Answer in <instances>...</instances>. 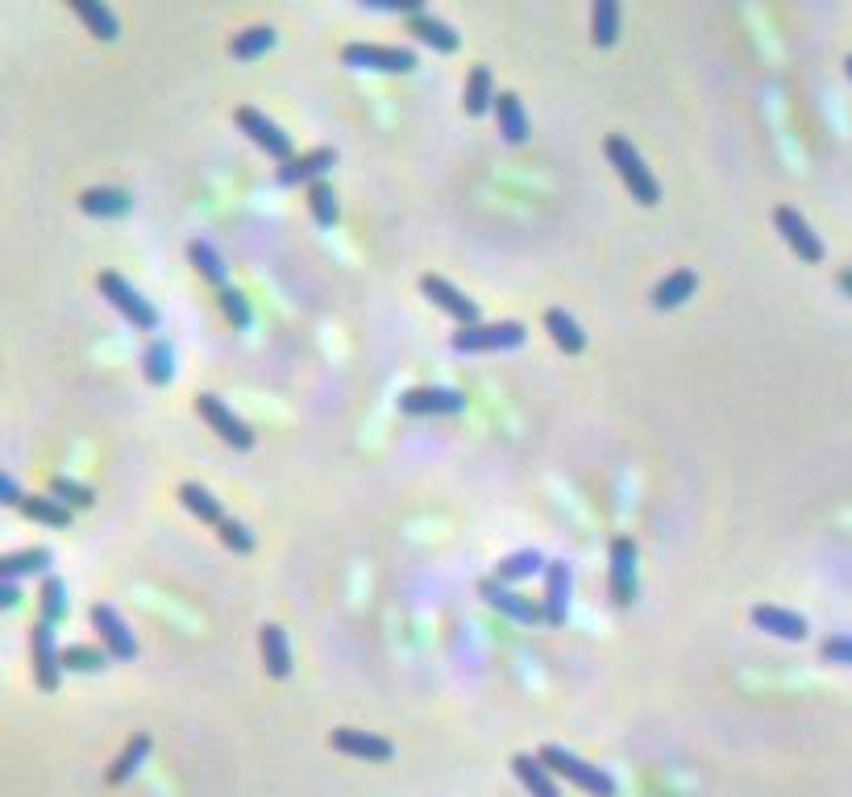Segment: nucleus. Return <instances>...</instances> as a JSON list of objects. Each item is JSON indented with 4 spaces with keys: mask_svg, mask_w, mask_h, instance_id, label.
Segmentation results:
<instances>
[{
    "mask_svg": "<svg viewBox=\"0 0 852 797\" xmlns=\"http://www.w3.org/2000/svg\"><path fill=\"white\" fill-rule=\"evenodd\" d=\"M495 121H499V133H504L507 146H524L528 141V117H524V104L516 92L495 96Z\"/></svg>",
    "mask_w": 852,
    "mask_h": 797,
    "instance_id": "4be33fe9",
    "label": "nucleus"
},
{
    "mask_svg": "<svg viewBox=\"0 0 852 797\" xmlns=\"http://www.w3.org/2000/svg\"><path fill=\"white\" fill-rule=\"evenodd\" d=\"M753 624L761 627V631H770V636H777V640H790V644H799L806 640V619L799 615V610H786V607H753Z\"/></svg>",
    "mask_w": 852,
    "mask_h": 797,
    "instance_id": "6ab92c4d",
    "label": "nucleus"
},
{
    "mask_svg": "<svg viewBox=\"0 0 852 797\" xmlns=\"http://www.w3.org/2000/svg\"><path fill=\"white\" fill-rule=\"evenodd\" d=\"M699 287V275L695 270H674V275H665L657 287H653V308L657 312H670V308H682L686 299L695 296Z\"/></svg>",
    "mask_w": 852,
    "mask_h": 797,
    "instance_id": "b1692460",
    "label": "nucleus"
},
{
    "mask_svg": "<svg viewBox=\"0 0 852 797\" xmlns=\"http://www.w3.org/2000/svg\"><path fill=\"white\" fill-rule=\"evenodd\" d=\"M774 225H777V233H782V241L799 253V262H806V266L823 262V241L811 233V225H806V217L799 212V208L782 203V208L774 212Z\"/></svg>",
    "mask_w": 852,
    "mask_h": 797,
    "instance_id": "9d476101",
    "label": "nucleus"
},
{
    "mask_svg": "<svg viewBox=\"0 0 852 797\" xmlns=\"http://www.w3.org/2000/svg\"><path fill=\"white\" fill-rule=\"evenodd\" d=\"M63 669H71V673L109 669V648H96V644H67L63 648Z\"/></svg>",
    "mask_w": 852,
    "mask_h": 797,
    "instance_id": "4c0bfd02",
    "label": "nucleus"
},
{
    "mask_svg": "<svg viewBox=\"0 0 852 797\" xmlns=\"http://www.w3.org/2000/svg\"><path fill=\"white\" fill-rule=\"evenodd\" d=\"M221 312L234 329H250V303H246V296L234 291V287H225L221 291Z\"/></svg>",
    "mask_w": 852,
    "mask_h": 797,
    "instance_id": "79ce46f5",
    "label": "nucleus"
},
{
    "mask_svg": "<svg viewBox=\"0 0 852 797\" xmlns=\"http://www.w3.org/2000/svg\"><path fill=\"white\" fill-rule=\"evenodd\" d=\"M408 33H416V42H425V47H433L437 54H454V50L462 47V38L454 26H445L442 17H433V13H412L408 17Z\"/></svg>",
    "mask_w": 852,
    "mask_h": 797,
    "instance_id": "a211bd4d",
    "label": "nucleus"
},
{
    "mask_svg": "<svg viewBox=\"0 0 852 797\" xmlns=\"http://www.w3.org/2000/svg\"><path fill=\"white\" fill-rule=\"evenodd\" d=\"M308 208H313V217H316V225H320V229H333V225L341 220V203H337V191H333L325 179L308 188Z\"/></svg>",
    "mask_w": 852,
    "mask_h": 797,
    "instance_id": "58836bf2",
    "label": "nucleus"
},
{
    "mask_svg": "<svg viewBox=\"0 0 852 797\" xmlns=\"http://www.w3.org/2000/svg\"><path fill=\"white\" fill-rule=\"evenodd\" d=\"M275 42H279V33L270 30V26H250V30L234 33V42H229V54H234V59H241V63H250V59H258V54H267Z\"/></svg>",
    "mask_w": 852,
    "mask_h": 797,
    "instance_id": "473e14b6",
    "label": "nucleus"
},
{
    "mask_svg": "<svg viewBox=\"0 0 852 797\" xmlns=\"http://www.w3.org/2000/svg\"><path fill=\"white\" fill-rule=\"evenodd\" d=\"M512 773L521 777V785L533 797H562V789H557V781H553L549 765H545L541 756H528V751L516 756V760H512Z\"/></svg>",
    "mask_w": 852,
    "mask_h": 797,
    "instance_id": "5701e85b",
    "label": "nucleus"
},
{
    "mask_svg": "<svg viewBox=\"0 0 852 797\" xmlns=\"http://www.w3.org/2000/svg\"><path fill=\"white\" fill-rule=\"evenodd\" d=\"M569 590H574V569H569L566 561L545 565V595H541V607H545V627H566Z\"/></svg>",
    "mask_w": 852,
    "mask_h": 797,
    "instance_id": "4468645a",
    "label": "nucleus"
},
{
    "mask_svg": "<svg viewBox=\"0 0 852 797\" xmlns=\"http://www.w3.org/2000/svg\"><path fill=\"white\" fill-rule=\"evenodd\" d=\"M478 595L487 598V607H495L499 615H507V619H516V624H524V627L545 624V607H541L537 598L516 595V590H507L504 581L483 578V581H478Z\"/></svg>",
    "mask_w": 852,
    "mask_h": 797,
    "instance_id": "1a4fd4ad",
    "label": "nucleus"
},
{
    "mask_svg": "<svg viewBox=\"0 0 852 797\" xmlns=\"http://www.w3.org/2000/svg\"><path fill=\"white\" fill-rule=\"evenodd\" d=\"M142 375L150 387H167L175 378V349L167 337H155V341L146 345V353H142Z\"/></svg>",
    "mask_w": 852,
    "mask_h": 797,
    "instance_id": "a878e982",
    "label": "nucleus"
},
{
    "mask_svg": "<svg viewBox=\"0 0 852 797\" xmlns=\"http://www.w3.org/2000/svg\"><path fill=\"white\" fill-rule=\"evenodd\" d=\"M636 540L632 536H616L612 540V602L620 610H628L636 602Z\"/></svg>",
    "mask_w": 852,
    "mask_h": 797,
    "instance_id": "ddd939ff",
    "label": "nucleus"
},
{
    "mask_svg": "<svg viewBox=\"0 0 852 797\" xmlns=\"http://www.w3.org/2000/svg\"><path fill=\"white\" fill-rule=\"evenodd\" d=\"M258 648H262V665L275 681H284L291 673V644H287V631L279 624H267L258 631Z\"/></svg>",
    "mask_w": 852,
    "mask_h": 797,
    "instance_id": "412c9836",
    "label": "nucleus"
},
{
    "mask_svg": "<svg viewBox=\"0 0 852 797\" xmlns=\"http://www.w3.org/2000/svg\"><path fill=\"white\" fill-rule=\"evenodd\" d=\"M341 63L358 71H383V76H408L416 71V54L408 47H379V42H349Z\"/></svg>",
    "mask_w": 852,
    "mask_h": 797,
    "instance_id": "39448f33",
    "label": "nucleus"
},
{
    "mask_svg": "<svg viewBox=\"0 0 852 797\" xmlns=\"http://www.w3.org/2000/svg\"><path fill=\"white\" fill-rule=\"evenodd\" d=\"M217 536H221V545L229 548V552H254V531L241 524V519H225L221 528H217Z\"/></svg>",
    "mask_w": 852,
    "mask_h": 797,
    "instance_id": "a19ab883",
    "label": "nucleus"
},
{
    "mask_svg": "<svg viewBox=\"0 0 852 797\" xmlns=\"http://www.w3.org/2000/svg\"><path fill=\"white\" fill-rule=\"evenodd\" d=\"M146 756H150V735L138 731V735H133V739L126 744V751L117 756V765L109 768V785H126L129 777H133V773H138V768L146 765Z\"/></svg>",
    "mask_w": 852,
    "mask_h": 797,
    "instance_id": "72a5a7b5",
    "label": "nucleus"
},
{
    "mask_svg": "<svg viewBox=\"0 0 852 797\" xmlns=\"http://www.w3.org/2000/svg\"><path fill=\"white\" fill-rule=\"evenodd\" d=\"M188 258H191V266L200 270V279H208L212 287H217V291H225V287H229V270H225L221 253L212 250L208 241H200V237H196V241H188Z\"/></svg>",
    "mask_w": 852,
    "mask_h": 797,
    "instance_id": "2f4dec72",
    "label": "nucleus"
},
{
    "mask_svg": "<svg viewBox=\"0 0 852 797\" xmlns=\"http://www.w3.org/2000/svg\"><path fill=\"white\" fill-rule=\"evenodd\" d=\"M0 495H4V499H0L4 507H17V511H21V502H26V495H21V486H17L13 474H4V478H0Z\"/></svg>",
    "mask_w": 852,
    "mask_h": 797,
    "instance_id": "c03bdc74",
    "label": "nucleus"
},
{
    "mask_svg": "<svg viewBox=\"0 0 852 797\" xmlns=\"http://www.w3.org/2000/svg\"><path fill=\"white\" fill-rule=\"evenodd\" d=\"M607 158H612L616 175L624 179V188L632 191V200L645 203V208H653V203L662 200V188H657V179H653V171H648L645 158H641V150H636L628 138L612 133V138H607Z\"/></svg>",
    "mask_w": 852,
    "mask_h": 797,
    "instance_id": "f257e3e1",
    "label": "nucleus"
},
{
    "mask_svg": "<svg viewBox=\"0 0 852 797\" xmlns=\"http://www.w3.org/2000/svg\"><path fill=\"white\" fill-rule=\"evenodd\" d=\"M545 329H549L553 345H557L562 353H569V358L586 349V332L578 329V320H574L566 308H549V312H545Z\"/></svg>",
    "mask_w": 852,
    "mask_h": 797,
    "instance_id": "393cba45",
    "label": "nucleus"
},
{
    "mask_svg": "<svg viewBox=\"0 0 852 797\" xmlns=\"http://www.w3.org/2000/svg\"><path fill=\"white\" fill-rule=\"evenodd\" d=\"M620 38V4L616 0H595L591 4V42L600 50L616 47Z\"/></svg>",
    "mask_w": 852,
    "mask_h": 797,
    "instance_id": "7c9ffc66",
    "label": "nucleus"
},
{
    "mask_svg": "<svg viewBox=\"0 0 852 797\" xmlns=\"http://www.w3.org/2000/svg\"><path fill=\"white\" fill-rule=\"evenodd\" d=\"M545 565L549 561L541 557L537 548H521V552H512V557H504V561L495 565V574H491V578L512 586V581H524V578H533V574H545Z\"/></svg>",
    "mask_w": 852,
    "mask_h": 797,
    "instance_id": "c85d7f7f",
    "label": "nucleus"
},
{
    "mask_svg": "<svg viewBox=\"0 0 852 797\" xmlns=\"http://www.w3.org/2000/svg\"><path fill=\"white\" fill-rule=\"evenodd\" d=\"M840 287H844V291L852 296V270H844V275H840Z\"/></svg>",
    "mask_w": 852,
    "mask_h": 797,
    "instance_id": "49530a36",
    "label": "nucleus"
},
{
    "mask_svg": "<svg viewBox=\"0 0 852 797\" xmlns=\"http://www.w3.org/2000/svg\"><path fill=\"white\" fill-rule=\"evenodd\" d=\"M462 109L466 117H483V112L495 109V92H491V67L478 63L466 79V92H462Z\"/></svg>",
    "mask_w": 852,
    "mask_h": 797,
    "instance_id": "c756f323",
    "label": "nucleus"
},
{
    "mask_svg": "<svg viewBox=\"0 0 852 797\" xmlns=\"http://www.w3.org/2000/svg\"><path fill=\"white\" fill-rule=\"evenodd\" d=\"M96 287H100V296L109 299L112 308L126 316L138 332H155L158 329V308L142 296V291H138V287H133V282H126L121 275L105 270V275L96 279Z\"/></svg>",
    "mask_w": 852,
    "mask_h": 797,
    "instance_id": "7ed1b4c3",
    "label": "nucleus"
},
{
    "mask_svg": "<svg viewBox=\"0 0 852 797\" xmlns=\"http://www.w3.org/2000/svg\"><path fill=\"white\" fill-rule=\"evenodd\" d=\"M179 502H184V507H188V511L200 519V524H212V528H221L225 519H229L221 511V502L212 499V490H205L200 482H184V486H179Z\"/></svg>",
    "mask_w": 852,
    "mask_h": 797,
    "instance_id": "cd10ccee",
    "label": "nucleus"
},
{
    "mask_svg": "<svg viewBox=\"0 0 852 797\" xmlns=\"http://www.w3.org/2000/svg\"><path fill=\"white\" fill-rule=\"evenodd\" d=\"M541 760L549 765V773H557V777H566L569 785H578L583 794H595V797H616V781L603 773L600 765H586L583 756H574V751H566L562 744H545L541 748Z\"/></svg>",
    "mask_w": 852,
    "mask_h": 797,
    "instance_id": "f03ea898",
    "label": "nucleus"
},
{
    "mask_svg": "<svg viewBox=\"0 0 852 797\" xmlns=\"http://www.w3.org/2000/svg\"><path fill=\"white\" fill-rule=\"evenodd\" d=\"M30 652H33V681L42 694H55L59 689V677H63V648L55 640V627L50 624H33L30 636Z\"/></svg>",
    "mask_w": 852,
    "mask_h": 797,
    "instance_id": "0eeeda50",
    "label": "nucleus"
},
{
    "mask_svg": "<svg viewBox=\"0 0 852 797\" xmlns=\"http://www.w3.org/2000/svg\"><path fill=\"white\" fill-rule=\"evenodd\" d=\"M79 208L96 220H117L133 212V196L126 188H88L79 196Z\"/></svg>",
    "mask_w": 852,
    "mask_h": 797,
    "instance_id": "aec40b11",
    "label": "nucleus"
},
{
    "mask_svg": "<svg viewBox=\"0 0 852 797\" xmlns=\"http://www.w3.org/2000/svg\"><path fill=\"white\" fill-rule=\"evenodd\" d=\"M844 71H849V79H852V54H849V63H844Z\"/></svg>",
    "mask_w": 852,
    "mask_h": 797,
    "instance_id": "de8ad7c7",
    "label": "nucleus"
},
{
    "mask_svg": "<svg viewBox=\"0 0 852 797\" xmlns=\"http://www.w3.org/2000/svg\"><path fill=\"white\" fill-rule=\"evenodd\" d=\"M234 121H237V129L246 133V138L262 150L267 158H275V162H291L296 158V146H291V133H284V129L275 126L270 117H262L258 109H237L234 112Z\"/></svg>",
    "mask_w": 852,
    "mask_h": 797,
    "instance_id": "423d86ee",
    "label": "nucleus"
},
{
    "mask_svg": "<svg viewBox=\"0 0 852 797\" xmlns=\"http://www.w3.org/2000/svg\"><path fill=\"white\" fill-rule=\"evenodd\" d=\"M521 320H499V325H470L449 337L454 353H504V349H521L524 345Z\"/></svg>",
    "mask_w": 852,
    "mask_h": 797,
    "instance_id": "20e7f679",
    "label": "nucleus"
},
{
    "mask_svg": "<svg viewBox=\"0 0 852 797\" xmlns=\"http://www.w3.org/2000/svg\"><path fill=\"white\" fill-rule=\"evenodd\" d=\"M21 602V590H17V581H0V607H17Z\"/></svg>",
    "mask_w": 852,
    "mask_h": 797,
    "instance_id": "a18cd8bd",
    "label": "nucleus"
},
{
    "mask_svg": "<svg viewBox=\"0 0 852 797\" xmlns=\"http://www.w3.org/2000/svg\"><path fill=\"white\" fill-rule=\"evenodd\" d=\"M71 9H76V17L92 30V38H100V42H117L121 38V26H117V17H112L109 4H96V0H71Z\"/></svg>",
    "mask_w": 852,
    "mask_h": 797,
    "instance_id": "bb28decb",
    "label": "nucleus"
},
{
    "mask_svg": "<svg viewBox=\"0 0 852 797\" xmlns=\"http://www.w3.org/2000/svg\"><path fill=\"white\" fill-rule=\"evenodd\" d=\"M823 660H832V665H852V636H828L820 644Z\"/></svg>",
    "mask_w": 852,
    "mask_h": 797,
    "instance_id": "37998d69",
    "label": "nucleus"
},
{
    "mask_svg": "<svg viewBox=\"0 0 852 797\" xmlns=\"http://www.w3.org/2000/svg\"><path fill=\"white\" fill-rule=\"evenodd\" d=\"M399 411L404 416H462L466 395L454 387H412L399 395Z\"/></svg>",
    "mask_w": 852,
    "mask_h": 797,
    "instance_id": "9b49d317",
    "label": "nucleus"
},
{
    "mask_svg": "<svg viewBox=\"0 0 852 797\" xmlns=\"http://www.w3.org/2000/svg\"><path fill=\"white\" fill-rule=\"evenodd\" d=\"M196 411H200V420L212 424V432L225 440V445H234V449H254V432L250 424L234 416V407L217 399V395H196Z\"/></svg>",
    "mask_w": 852,
    "mask_h": 797,
    "instance_id": "6e6552de",
    "label": "nucleus"
},
{
    "mask_svg": "<svg viewBox=\"0 0 852 797\" xmlns=\"http://www.w3.org/2000/svg\"><path fill=\"white\" fill-rule=\"evenodd\" d=\"M21 516L38 519V524H50V528H71V507H63V502L50 499V495H26Z\"/></svg>",
    "mask_w": 852,
    "mask_h": 797,
    "instance_id": "c9c22d12",
    "label": "nucleus"
},
{
    "mask_svg": "<svg viewBox=\"0 0 852 797\" xmlns=\"http://www.w3.org/2000/svg\"><path fill=\"white\" fill-rule=\"evenodd\" d=\"M337 167V150H329V146H320V150H308V155H296L287 167H279V179H284L287 188H300V183H320L325 175Z\"/></svg>",
    "mask_w": 852,
    "mask_h": 797,
    "instance_id": "f3484780",
    "label": "nucleus"
},
{
    "mask_svg": "<svg viewBox=\"0 0 852 797\" xmlns=\"http://www.w3.org/2000/svg\"><path fill=\"white\" fill-rule=\"evenodd\" d=\"M38 610H42V624H59L67 615V581L63 578H55V574H47L42 578V590H38Z\"/></svg>",
    "mask_w": 852,
    "mask_h": 797,
    "instance_id": "e433bc0d",
    "label": "nucleus"
},
{
    "mask_svg": "<svg viewBox=\"0 0 852 797\" xmlns=\"http://www.w3.org/2000/svg\"><path fill=\"white\" fill-rule=\"evenodd\" d=\"M50 565V548H26V552H13L0 561V581H17V578H30V574H42Z\"/></svg>",
    "mask_w": 852,
    "mask_h": 797,
    "instance_id": "f704fd0d",
    "label": "nucleus"
},
{
    "mask_svg": "<svg viewBox=\"0 0 852 797\" xmlns=\"http://www.w3.org/2000/svg\"><path fill=\"white\" fill-rule=\"evenodd\" d=\"M50 499H59L63 507H79V511H83V507H92L96 495L88 490V486H79L76 478H67V474H55V478H50Z\"/></svg>",
    "mask_w": 852,
    "mask_h": 797,
    "instance_id": "ea45409f",
    "label": "nucleus"
},
{
    "mask_svg": "<svg viewBox=\"0 0 852 797\" xmlns=\"http://www.w3.org/2000/svg\"><path fill=\"white\" fill-rule=\"evenodd\" d=\"M333 751H346V756H358V760H370V765H387L395 756L392 739H383L375 731H358V727H337L329 735Z\"/></svg>",
    "mask_w": 852,
    "mask_h": 797,
    "instance_id": "2eb2a0df",
    "label": "nucleus"
},
{
    "mask_svg": "<svg viewBox=\"0 0 852 797\" xmlns=\"http://www.w3.org/2000/svg\"><path fill=\"white\" fill-rule=\"evenodd\" d=\"M88 619H92L96 636H100V648H109L112 660H133L138 657V640H133V631H129L126 619H121L117 610L105 607V602H96V607L88 610Z\"/></svg>",
    "mask_w": 852,
    "mask_h": 797,
    "instance_id": "f8f14e48",
    "label": "nucleus"
},
{
    "mask_svg": "<svg viewBox=\"0 0 852 797\" xmlns=\"http://www.w3.org/2000/svg\"><path fill=\"white\" fill-rule=\"evenodd\" d=\"M420 291H425L437 308H442L445 316H454L462 329H470V325H478V303H474L470 296H462L454 282H445L442 275H425L420 279Z\"/></svg>",
    "mask_w": 852,
    "mask_h": 797,
    "instance_id": "dca6fc26",
    "label": "nucleus"
}]
</instances>
